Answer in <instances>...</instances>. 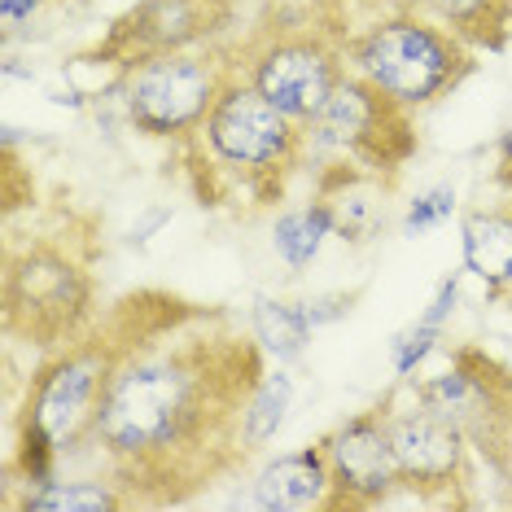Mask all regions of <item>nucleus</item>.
<instances>
[{
	"label": "nucleus",
	"mask_w": 512,
	"mask_h": 512,
	"mask_svg": "<svg viewBox=\"0 0 512 512\" xmlns=\"http://www.w3.org/2000/svg\"><path fill=\"white\" fill-rule=\"evenodd\" d=\"M250 486H254V508L263 512H316V508L337 512V486L324 442L267 460Z\"/></svg>",
	"instance_id": "ddd939ff"
},
{
	"label": "nucleus",
	"mask_w": 512,
	"mask_h": 512,
	"mask_svg": "<svg viewBox=\"0 0 512 512\" xmlns=\"http://www.w3.org/2000/svg\"><path fill=\"white\" fill-rule=\"evenodd\" d=\"M456 302H460V276H447V281L438 285V294H434V302L425 307L421 320H425V324H438V329H442V324L456 316Z\"/></svg>",
	"instance_id": "393cba45"
},
{
	"label": "nucleus",
	"mask_w": 512,
	"mask_h": 512,
	"mask_svg": "<svg viewBox=\"0 0 512 512\" xmlns=\"http://www.w3.org/2000/svg\"><path fill=\"white\" fill-rule=\"evenodd\" d=\"M250 333L267 355H276L281 364H289V359H298L302 351H307L316 324L307 320L302 302H281V298L259 294L254 307H250Z\"/></svg>",
	"instance_id": "f3484780"
},
{
	"label": "nucleus",
	"mask_w": 512,
	"mask_h": 512,
	"mask_svg": "<svg viewBox=\"0 0 512 512\" xmlns=\"http://www.w3.org/2000/svg\"><path fill=\"white\" fill-rule=\"evenodd\" d=\"M316 197L333 211V228L351 246H368L386 228V180L377 171H364L346 158H333L320 167Z\"/></svg>",
	"instance_id": "4468645a"
},
{
	"label": "nucleus",
	"mask_w": 512,
	"mask_h": 512,
	"mask_svg": "<svg viewBox=\"0 0 512 512\" xmlns=\"http://www.w3.org/2000/svg\"><path fill=\"white\" fill-rule=\"evenodd\" d=\"M386 407V429H390V447L394 464H399L403 491H412L416 499H451L456 486H464V469H469V438L460 425H451L447 416L429 412L421 403L407 407Z\"/></svg>",
	"instance_id": "9b49d317"
},
{
	"label": "nucleus",
	"mask_w": 512,
	"mask_h": 512,
	"mask_svg": "<svg viewBox=\"0 0 512 512\" xmlns=\"http://www.w3.org/2000/svg\"><path fill=\"white\" fill-rule=\"evenodd\" d=\"M311 154L346 158L364 171L394 180L416 158V123L403 101L386 97L368 79L346 71L324 110L307 123Z\"/></svg>",
	"instance_id": "0eeeda50"
},
{
	"label": "nucleus",
	"mask_w": 512,
	"mask_h": 512,
	"mask_svg": "<svg viewBox=\"0 0 512 512\" xmlns=\"http://www.w3.org/2000/svg\"><path fill=\"white\" fill-rule=\"evenodd\" d=\"M451 211H456V189L451 184H434V189L416 193L403 211V237H425L429 228L447 224Z\"/></svg>",
	"instance_id": "412c9836"
},
{
	"label": "nucleus",
	"mask_w": 512,
	"mask_h": 512,
	"mask_svg": "<svg viewBox=\"0 0 512 512\" xmlns=\"http://www.w3.org/2000/svg\"><path fill=\"white\" fill-rule=\"evenodd\" d=\"M232 79V62L219 53H162L132 66L119 84L127 123L154 141H193L197 127Z\"/></svg>",
	"instance_id": "6e6552de"
},
{
	"label": "nucleus",
	"mask_w": 512,
	"mask_h": 512,
	"mask_svg": "<svg viewBox=\"0 0 512 512\" xmlns=\"http://www.w3.org/2000/svg\"><path fill=\"white\" fill-rule=\"evenodd\" d=\"M442 346V329L438 324H425V320H416L412 329H403L399 337L390 342V359H394V372H399L403 381H412V372L425 364L429 355H434Z\"/></svg>",
	"instance_id": "4be33fe9"
},
{
	"label": "nucleus",
	"mask_w": 512,
	"mask_h": 512,
	"mask_svg": "<svg viewBox=\"0 0 512 512\" xmlns=\"http://www.w3.org/2000/svg\"><path fill=\"white\" fill-rule=\"evenodd\" d=\"M18 512H110L127 508V495L106 482H49L14 499Z\"/></svg>",
	"instance_id": "aec40b11"
},
{
	"label": "nucleus",
	"mask_w": 512,
	"mask_h": 512,
	"mask_svg": "<svg viewBox=\"0 0 512 512\" xmlns=\"http://www.w3.org/2000/svg\"><path fill=\"white\" fill-rule=\"evenodd\" d=\"M429 9L473 53H504L512 40V0H429Z\"/></svg>",
	"instance_id": "dca6fc26"
},
{
	"label": "nucleus",
	"mask_w": 512,
	"mask_h": 512,
	"mask_svg": "<svg viewBox=\"0 0 512 512\" xmlns=\"http://www.w3.org/2000/svg\"><path fill=\"white\" fill-rule=\"evenodd\" d=\"M394 9H421V5H429V0H390Z\"/></svg>",
	"instance_id": "bb28decb"
},
{
	"label": "nucleus",
	"mask_w": 512,
	"mask_h": 512,
	"mask_svg": "<svg viewBox=\"0 0 512 512\" xmlns=\"http://www.w3.org/2000/svg\"><path fill=\"white\" fill-rule=\"evenodd\" d=\"M412 399L460 425L473 451L504 464V447H512V372L482 346H456L447 368L416 381Z\"/></svg>",
	"instance_id": "1a4fd4ad"
},
{
	"label": "nucleus",
	"mask_w": 512,
	"mask_h": 512,
	"mask_svg": "<svg viewBox=\"0 0 512 512\" xmlns=\"http://www.w3.org/2000/svg\"><path fill=\"white\" fill-rule=\"evenodd\" d=\"M92 320V276L57 241H36L9 250L5 259V329L31 346L57 351L88 333Z\"/></svg>",
	"instance_id": "39448f33"
},
{
	"label": "nucleus",
	"mask_w": 512,
	"mask_h": 512,
	"mask_svg": "<svg viewBox=\"0 0 512 512\" xmlns=\"http://www.w3.org/2000/svg\"><path fill=\"white\" fill-rule=\"evenodd\" d=\"M329 237H337V228H333V211L320 202V197H311L307 206H294V211H285L272 224V250L285 259L289 272H302V267H311V259H316L320 246Z\"/></svg>",
	"instance_id": "a211bd4d"
},
{
	"label": "nucleus",
	"mask_w": 512,
	"mask_h": 512,
	"mask_svg": "<svg viewBox=\"0 0 512 512\" xmlns=\"http://www.w3.org/2000/svg\"><path fill=\"white\" fill-rule=\"evenodd\" d=\"M237 22V0H136L97 44V62H106L114 79L132 66L162 53H193L202 44L228 36Z\"/></svg>",
	"instance_id": "9d476101"
},
{
	"label": "nucleus",
	"mask_w": 512,
	"mask_h": 512,
	"mask_svg": "<svg viewBox=\"0 0 512 512\" xmlns=\"http://www.w3.org/2000/svg\"><path fill=\"white\" fill-rule=\"evenodd\" d=\"M110 320L119 364L88 447L119 473L127 504H176L246 456L241 416L263 381V346L176 298H127Z\"/></svg>",
	"instance_id": "f257e3e1"
},
{
	"label": "nucleus",
	"mask_w": 512,
	"mask_h": 512,
	"mask_svg": "<svg viewBox=\"0 0 512 512\" xmlns=\"http://www.w3.org/2000/svg\"><path fill=\"white\" fill-rule=\"evenodd\" d=\"M202 167L228 180V189H246L250 197H272L311 154L307 123L276 110L254 84L237 71L219 92V101L197 127Z\"/></svg>",
	"instance_id": "f03ea898"
},
{
	"label": "nucleus",
	"mask_w": 512,
	"mask_h": 512,
	"mask_svg": "<svg viewBox=\"0 0 512 512\" xmlns=\"http://www.w3.org/2000/svg\"><path fill=\"white\" fill-rule=\"evenodd\" d=\"M351 302H355V294H324V298H307L302 311H307V320L320 329V324H329V320L351 316Z\"/></svg>",
	"instance_id": "b1692460"
},
{
	"label": "nucleus",
	"mask_w": 512,
	"mask_h": 512,
	"mask_svg": "<svg viewBox=\"0 0 512 512\" xmlns=\"http://www.w3.org/2000/svg\"><path fill=\"white\" fill-rule=\"evenodd\" d=\"M289 403H294V377L289 372H263V381L254 386L246 416H241V442H246V456L250 451H263L267 442L276 438V429L285 425Z\"/></svg>",
	"instance_id": "6ab92c4d"
},
{
	"label": "nucleus",
	"mask_w": 512,
	"mask_h": 512,
	"mask_svg": "<svg viewBox=\"0 0 512 512\" xmlns=\"http://www.w3.org/2000/svg\"><path fill=\"white\" fill-rule=\"evenodd\" d=\"M237 57L241 62H232V71L298 123L316 119L346 75V40L311 18H272Z\"/></svg>",
	"instance_id": "20e7f679"
},
{
	"label": "nucleus",
	"mask_w": 512,
	"mask_h": 512,
	"mask_svg": "<svg viewBox=\"0 0 512 512\" xmlns=\"http://www.w3.org/2000/svg\"><path fill=\"white\" fill-rule=\"evenodd\" d=\"M495 184L512 193V123L499 132V141H495Z\"/></svg>",
	"instance_id": "a878e982"
},
{
	"label": "nucleus",
	"mask_w": 512,
	"mask_h": 512,
	"mask_svg": "<svg viewBox=\"0 0 512 512\" xmlns=\"http://www.w3.org/2000/svg\"><path fill=\"white\" fill-rule=\"evenodd\" d=\"M460 259L464 272L491 294H512V206H482L464 215Z\"/></svg>",
	"instance_id": "2eb2a0df"
},
{
	"label": "nucleus",
	"mask_w": 512,
	"mask_h": 512,
	"mask_svg": "<svg viewBox=\"0 0 512 512\" xmlns=\"http://www.w3.org/2000/svg\"><path fill=\"white\" fill-rule=\"evenodd\" d=\"M53 0H0V27H5V36H18L27 22H36L44 9H49Z\"/></svg>",
	"instance_id": "5701e85b"
},
{
	"label": "nucleus",
	"mask_w": 512,
	"mask_h": 512,
	"mask_svg": "<svg viewBox=\"0 0 512 512\" xmlns=\"http://www.w3.org/2000/svg\"><path fill=\"white\" fill-rule=\"evenodd\" d=\"M346 71L421 110L473 75V49L421 9H394L346 40Z\"/></svg>",
	"instance_id": "7ed1b4c3"
},
{
	"label": "nucleus",
	"mask_w": 512,
	"mask_h": 512,
	"mask_svg": "<svg viewBox=\"0 0 512 512\" xmlns=\"http://www.w3.org/2000/svg\"><path fill=\"white\" fill-rule=\"evenodd\" d=\"M320 442L329 451L337 508H381L394 499V491H403L390 429H386V407L355 412L351 421H342Z\"/></svg>",
	"instance_id": "f8f14e48"
},
{
	"label": "nucleus",
	"mask_w": 512,
	"mask_h": 512,
	"mask_svg": "<svg viewBox=\"0 0 512 512\" xmlns=\"http://www.w3.org/2000/svg\"><path fill=\"white\" fill-rule=\"evenodd\" d=\"M114 364H119V329H114V320L57 346L53 359L31 381L22 421L36 425L40 434H49L62 456L75 447H88L101 399H106V386L114 377Z\"/></svg>",
	"instance_id": "423d86ee"
}]
</instances>
